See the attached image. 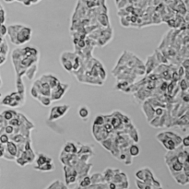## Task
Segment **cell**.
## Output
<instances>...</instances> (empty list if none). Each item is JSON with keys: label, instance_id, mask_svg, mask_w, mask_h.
<instances>
[{"label": "cell", "instance_id": "cell-12", "mask_svg": "<svg viewBox=\"0 0 189 189\" xmlns=\"http://www.w3.org/2000/svg\"><path fill=\"white\" fill-rule=\"evenodd\" d=\"M127 181H128L127 175L125 172H123L120 169H116V173H115V175H114L111 182L119 185V184H122V183H125V182H127Z\"/></svg>", "mask_w": 189, "mask_h": 189}, {"label": "cell", "instance_id": "cell-18", "mask_svg": "<svg viewBox=\"0 0 189 189\" xmlns=\"http://www.w3.org/2000/svg\"><path fill=\"white\" fill-rule=\"evenodd\" d=\"M128 152L129 154L134 158L136 156H139V153H140V148L139 147V145H137L136 143H133V144H130L128 146Z\"/></svg>", "mask_w": 189, "mask_h": 189}, {"label": "cell", "instance_id": "cell-31", "mask_svg": "<svg viewBox=\"0 0 189 189\" xmlns=\"http://www.w3.org/2000/svg\"><path fill=\"white\" fill-rule=\"evenodd\" d=\"M104 123H105L104 116L102 115V116H96V118L94 119L92 125H102Z\"/></svg>", "mask_w": 189, "mask_h": 189}, {"label": "cell", "instance_id": "cell-41", "mask_svg": "<svg viewBox=\"0 0 189 189\" xmlns=\"http://www.w3.org/2000/svg\"><path fill=\"white\" fill-rule=\"evenodd\" d=\"M0 96H1V93H0Z\"/></svg>", "mask_w": 189, "mask_h": 189}, {"label": "cell", "instance_id": "cell-29", "mask_svg": "<svg viewBox=\"0 0 189 189\" xmlns=\"http://www.w3.org/2000/svg\"><path fill=\"white\" fill-rule=\"evenodd\" d=\"M179 87H180V90L182 92H187V89H188V80H187L186 78H181L179 80Z\"/></svg>", "mask_w": 189, "mask_h": 189}, {"label": "cell", "instance_id": "cell-24", "mask_svg": "<svg viewBox=\"0 0 189 189\" xmlns=\"http://www.w3.org/2000/svg\"><path fill=\"white\" fill-rule=\"evenodd\" d=\"M78 116L81 119H83L84 121H86V119H88V117L90 116V110L87 106H81L78 111Z\"/></svg>", "mask_w": 189, "mask_h": 189}, {"label": "cell", "instance_id": "cell-30", "mask_svg": "<svg viewBox=\"0 0 189 189\" xmlns=\"http://www.w3.org/2000/svg\"><path fill=\"white\" fill-rule=\"evenodd\" d=\"M7 52H8V45H7L6 40H4V41L0 44V54H3V55H6V56H7Z\"/></svg>", "mask_w": 189, "mask_h": 189}, {"label": "cell", "instance_id": "cell-28", "mask_svg": "<svg viewBox=\"0 0 189 189\" xmlns=\"http://www.w3.org/2000/svg\"><path fill=\"white\" fill-rule=\"evenodd\" d=\"M100 143L103 146V148H105V149L111 151L112 147H113V143H114V139L111 137H108L107 139H103L102 141H101Z\"/></svg>", "mask_w": 189, "mask_h": 189}, {"label": "cell", "instance_id": "cell-8", "mask_svg": "<svg viewBox=\"0 0 189 189\" xmlns=\"http://www.w3.org/2000/svg\"><path fill=\"white\" fill-rule=\"evenodd\" d=\"M159 65H160V63L156 57V54H153L152 55H149L147 59L146 65H144L145 66V73H147V74L151 73L154 69H156V68Z\"/></svg>", "mask_w": 189, "mask_h": 189}, {"label": "cell", "instance_id": "cell-13", "mask_svg": "<svg viewBox=\"0 0 189 189\" xmlns=\"http://www.w3.org/2000/svg\"><path fill=\"white\" fill-rule=\"evenodd\" d=\"M78 146L76 142L69 141L65 144V146L63 147V151L66 153H72V154H77L78 152Z\"/></svg>", "mask_w": 189, "mask_h": 189}, {"label": "cell", "instance_id": "cell-11", "mask_svg": "<svg viewBox=\"0 0 189 189\" xmlns=\"http://www.w3.org/2000/svg\"><path fill=\"white\" fill-rule=\"evenodd\" d=\"M34 162H35V165H34V168H35V167H40V166L44 165L50 162H53V159L47 155H45V153H38V155L35 156Z\"/></svg>", "mask_w": 189, "mask_h": 189}, {"label": "cell", "instance_id": "cell-37", "mask_svg": "<svg viewBox=\"0 0 189 189\" xmlns=\"http://www.w3.org/2000/svg\"><path fill=\"white\" fill-rule=\"evenodd\" d=\"M6 58H7L6 55L0 54V65H2V64H4L6 62Z\"/></svg>", "mask_w": 189, "mask_h": 189}, {"label": "cell", "instance_id": "cell-7", "mask_svg": "<svg viewBox=\"0 0 189 189\" xmlns=\"http://www.w3.org/2000/svg\"><path fill=\"white\" fill-rule=\"evenodd\" d=\"M63 169H64V174H65V182L67 186H69L78 182V172L74 167L64 165Z\"/></svg>", "mask_w": 189, "mask_h": 189}, {"label": "cell", "instance_id": "cell-36", "mask_svg": "<svg viewBox=\"0 0 189 189\" xmlns=\"http://www.w3.org/2000/svg\"><path fill=\"white\" fill-rule=\"evenodd\" d=\"M136 186L139 189H144L145 188V183L143 181H140V180H138L136 179Z\"/></svg>", "mask_w": 189, "mask_h": 189}, {"label": "cell", "instance_id": "cell-35", "mask_svg": "<svg viewBox=\"0 0 189 189\" xmlns=\"http://www.w3.org/2000/svg\"><path fill=\"white\" fill-rule=\"evenodd\" d=\"M181 145L184 147V148H188L189 147V137L188 136H186L185 138H183L182 139V143H181Z\"/></svg>", "mask_w": 189, "mask_h": 189}, {"label": "cell", "instance_id": "cell-2", "mask_svg": "<svg viewBox=\"0 0 189 189\" xmlns=\"http://www.w3.org/2000/svg\"><path fill=\"white\" fill-rule=\"evenodd\" d=\"M7 33L8 34L11 43L16 45H24L31 38V29L23 24L9 25L7 28Z\"/></svg>", "mask_w": 189, "mask_h": 189}, {"label": "cell", "instance_id": "cell-20", "mask_svg": "<svg viewBox=\"0 0 189 189\" xmlns=\"http://www.w3.org/2000/svg\"><path fill=\"white\" fill-rule=\"evenodd\" d=\"M60 60H61V64H62L63 68L68 72H72V62L70 60L68 59L64 54H61Z\"/></svg>", "mask_w": 189, "mask_h": 189}, {"label": "cell", "instance_id": "cell-27", "mask_svg": "<svg viewBox=\"0 0 189 189\" xmlns=\"http://www.w3.org/2000/svg\"><path fill=\"white\" fill-rule=\"evenodd\" d=\"M1 115L3 116V117L6 121H9L18 115V112L13 111V110H7V111H4Z\"/></svg>", "mask_w": 189, "mask_h": 189}, {"label": "cell", "instance_id": "cell-23", "mask_svg": "<svg viewBox=\"0 0 189 189\" xmlns=\"http://www.w3.org/2000/svg\"><path fill=\"white\" fill-rule=\"evenodd\" d=\"M91 185H92V181H91V177H90L89 174L78 180V187H80L82 188H87Z\"/></svg>", "mask_w": 189, "mask_h": 189}, {"label": "cell", "instance_id": "cell-3", "mask_svg": "<svg viewBox=\"0 0 189 189\" xmlns=\"http://www.w3.org/2000/svg\"><path fill=\"white\" fill-rule=\"evenodd\" d=\"M156 139L165 148L167 151L174 150L177 147L181 146L182 143V138L178 134L172 131L158 133L156 135Z\"/></svg>", "mask_w": 189, "mask_h": 189}, {"label": "cell", "instance_id": "cell-22", "mask_svg": "<svg viewBox=\"0 0 189 189\" xmlns=\"http://www.w3.org/2000/svg\"><path fill=\"white\" fill-rule=\"evenodd\" d=\"M16 87H17V92L20 95L25 97V87H24V84L22 82V78H17Z\"/></svg>", "mask_w": 189, "mask_h": 189}, {"label": "cell", "instance_id": "cell-1", "mask_svg": "<svg viewBox=\"0 0 189 189\" xmlns=\"http://www.w3.org/2000/svg\"><path fill=\"white\" fill-rule=\"evenodd\" d=\"M12 63L15 68L17 78H22L26 70L34 64H38L39 52L35 47L17 48L12 52Z\"/></svg>", "mask_w": 189, "mask_h": 189}, {"label": "cell", "instance_id": "cell-34", "mask_svg": "<svg viewBox=\"0 0 189 189\" xmlns=\"http://www.w3.org/2000/svg\"><path fill=\"white\" fill-rule=\"evenodd\" d=\"M14 130H15L14 126H12V125H10L5 126V133L7 134V135H10V134L14 133Z\"/></svg>", "mask_w": 189, "mask_h": 189}, {"label": "cell", "instance_id": "cell-26", "mask_svg": "<svg viewBox=\"0 0 189 189\" xmlns=\"http://www.w3.org/2000/svg\"><path fill=\"white\" fill-rule=\"evenodd\" d=\"M35 100H37L40 103H42V104H43L44 106H45V107L49 106V105L51 104V102H52V100H51L50 97H48V96H44V95H38Z\"/></svg>", "mask_w": 189, "mask_h": 189}, {"label": "cell", "instance_id": "cell-25", "mask_svg": "<svg viewBox=\"0 0 189 189\" xmlns=\"http://www.w3.org/2000/svg\"><path fill=\"white\" fill-rule=\"evenodd\" d=\"M34 169L38 170V171H41V172H51V171L54 170V164L53 162H50V163H47L40 166V167H35Z\"/></svg>", "mask_w": 189, "mask_h": 189}, {"label": "cell", "instance_id": "cell-6", "mask_svg": "<svg viewBox=\"0 0 189 189\" xmlns=\"http://www.w3.org/2000/svg\"><path fill=\"white\" fill-rule=\"evenodd\" d=\"M69 88V85L68 83H61V82H59L54 88H53L51 90L50 98H51L52 102L60 100L65 95V93L67 92V91H68Z\"/></svg>", "mask_w": 189, "mask_h": 189}, {"label": "cell", "instance_id": "cell-21", "mask_svg": "<svg viewBox=\"0 0 189 189\" xmlns=\"http://www.w3.org/2000/svg\"><path fill=\"white\" fill-rule=\"evenodd\" d=\"M37 64H34V65H32L31 68H29L26 72H25V76L27 77V78L29 79V80H31L33 78H34V76H35V74H36V72H37Z\"/></svg>", "mask_w": 189, "mask_h": 189}, {"label": "cell", "instance_id": "cell-9", "mask_svg": "<svg viewBox=\"0 0 189 189\" xmlns=\"http://www.w3.org/2000/svg\"><path fill=\"white\" fill-rule=\"evenodd\" d=\"M142 110L144 112V115L146 116V118L148 120V122H149L151 119L155 116V114H154V110L155 108L149 102V101L147 100L146 102H143V105H142Z\"/></svg>", "mask_w": 189, "mask_h": 189}, {"label": "cell", "instance_id": "cell-4", "mask_svg": "<svg viewBox=\"0 0 189 189\" xmlns=\"http://www.w3.org/2000/svg\"><path fill=\"white\" fill-rule=\"evenodd\" d=\"M164 159H165L166 165L168 166L171 173L178 172H182L183 171L184 163H182L179 160L175 149L172 150V151H168L165 154Z\"/></svg>", "mask_w": 189, "mask_h": 189}, {"label": "cell", "instance_id": "cell-38", "mask_svg": "<svg viewBox=\"0 0 189 189\" xmlns=\"http://www.w3.org/2000/svg\"><path fill=\"white\" fill-rule=\"evenodd\" d=\"M151 189H163V187H152Z\"/></svg>", "mask_w": 189, "mask_h": 189}, {"label": "cell", "instance_id": "cell-39", "mask_svg": "<svg viewBox=\"0 0 189 189\" xmlns=\"http://www.w3.org/2000/svg\"><path fill=\"white\" fill-rule=\"evenodd\" d=\"M3 41H4V39H3V37H2V36L0 35V44H1V43H2Z\"/></svg>", "mask_w": 189, "mask_h": 189}, {"label": "cell", "instance_id": "cell-17", "mask_svg": "<svg viewBox=\"0 0 189 189\" xmlns=\"http://www.w3.org/2000/svg\"><path fill=\"white\" fill-rule=\"evenodd\" d=\"M91 181H92V185H96V184H100V183H104V178H103V174L101 172H95L93 174H92L91 176Z\"/></svg>", "mask_w": 189, "mask_h": 189}, {"label": "cell", "instance_id": "cell-15", "mask_svg": "<svg viewBox=\"0 0 189 189\" xmlns=\"http://www.w3.org/2000/svg\"><path fill=\"white\" fill-rule=\"evenodd\" d=\"M82 154H90V155H92V154H93L92 147L90 146V145L80 144V147H78V149L77 155H82Z\"/></svg>", "mask_w": 189, "mask_h": 189}, {"label": "cell", "instance_id": "cell-5", "mask_svg": "<svg viewBox=\"0 0 189 189\" xmlns=\"http://www.w3.org/2000/svg\"><path fill=\"white\" fill-rule=\"evenodd\" d=\"M70 109V106L69 104H61V105H56L51 108L48 120L49 121H55L57 119L63 117Z\"/></svg>", "mask_w": 189, "mask_h": 189}, {"label": "cell", "instance_id": "cell-40", "mask_svg": "<svg viewBox=\"0 0 189 189\" xmlns=\"http://www.w3.org/2000/svg\"><path fill=\"white\" fill-rule=\"evenodd\" d=\"M0 9H2V6L0 5Z\"/></svg>", "mask_w": 189, "mask_h": 189}, {"label": "cell", "instance_id": "cell-33", "mask_svg": "<svg viewBox=\"0 0 189 189\" xmlns=\"http://www.w3.org/2000/svg\"><path fill=\"white\" fill-rule=\"evenodd\" d=\"M182 102L184 103H188L189 102V95L187 92H182Z\"/></svg>", "mask_w": 189, "mask_h": 189}, {"label": "cell", "instance_id": "cell-32", "mask_svg": "<svg viewBox=\"0 0 189 189\" xmlns=\"http://www.w3.org/2000/svg\"><path fill=\"white\" fill-rule=\"evenodd\" d=\"M9 140H10V139H9V137H8L7 134L3 133V134L0 135V143H1V144H4V145H5V144H7Z\"/></svg>", "mask_w": 189, "mask_h": 189}, {"label": "cell", "instance_id": "cell-10", "mask_svg": "<svg viewBox=\"0 0 189 189\" xmlns=\"http://www.w3.org/2000/svg\"><path fill=\"white\" fill-rule=\"evenodd\" d=\"M171 174L172 175L174 180L181 186H186L189 183V176H187L183 171L178 172H173V173H171Z\"/></svg>", "mask_w": 189, "mask_h": 189}, {"label": "cell", "instance_id": "cell-19", "mask_svg": "<svg viewBox=\"0 0 189 189\" xmlns=\"http://www.w3.org/2000/svg\"><path fill=\"white\" fill-rule=\"evenodd\" d=\"M45 189H69L68 187V186L66 184H64L63 182L59 181V180H56V181H54L52 184H50Z\"/></svg>", "mask_w": 189, "mask_h": 189}, {"label": "cell", "instance_id": "cell-16", "mask_svg": "<svg viewBox=\"0 0 189 189\" xmlns=\"http://www.w3.org/2000/svg\"><path fill=\"white\" fill-rule=\"evenodd\" d=\"M116 169H114V168H106L104 170L102 174H103V178H104L105 183H110L112 181V179L116 173Z\"/></svg>", "mask_w": 189, "mask_h": 189}, {"label": "cell", "instance_id": "cell-14", "mask_svg": "<svg viewBox=\"0 0 189 189\" xmlns=\"http://www.w3.org/2000/svg\"><path fill=\"white\" fill-rule=\"evenodd\" d=\"M97 20L101 26L102 27H109L110 26V20L108 16V12H102L97 16Z\"/></svg>", "mask_w": 189, "mask_h": 189}]
</instances>
